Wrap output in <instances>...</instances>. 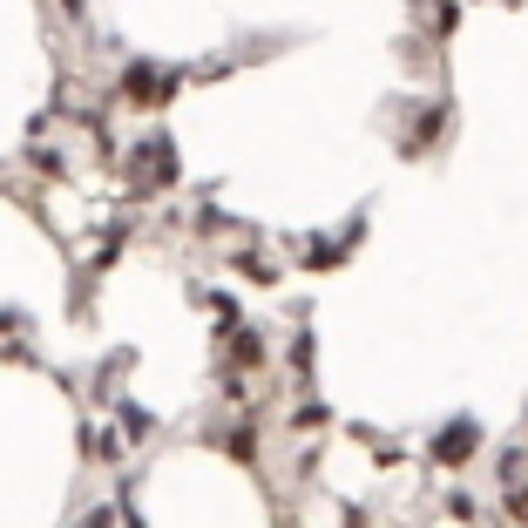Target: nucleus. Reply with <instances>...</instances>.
Segmentation results:
<instances>
[{
    "label": "nucleus",
    "instance_id": "f257e3e1",
    "mask_svg": "<svg viewBox=\"0 0 528 528\" xmlns=\"http://www.w3.org/2000/svg\"><path fill=\"white\" fill-rule=\"evenodd\" d=\"M481 447V434H474V427H467V420H454L447 434H440V461H467V454Z\"/></svg>",
    "mask_w": 528,
    "mask_h": 528
}]
</instances>
